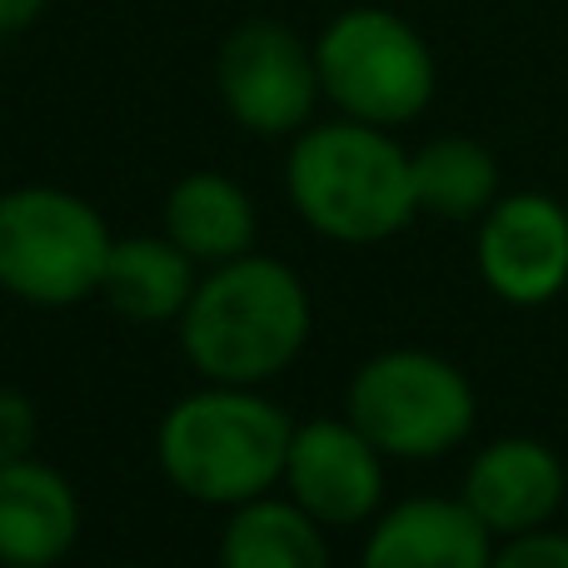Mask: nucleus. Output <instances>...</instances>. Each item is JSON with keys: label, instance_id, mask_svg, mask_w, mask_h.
<instances>
[{"label": "nucleus", "instance_id": "20e7f679", "mask_svg": "<svg viewBox=\"0 0 568 568\" xmlns=\"http://www.w3.org/2000/svg\"><path fill=\"white\" fill-rule=\"evenodd\" d=\"M344 419L384 459L429 464L464 449L479 424L474 379L434 349H379L349 374Z\"/></svg>", "mask_w": 568, "mask_h": 568}, {"label": "nucleus", "instance_id": "dca6fc26", "mask_svg": "<svg viewBox=\"0 0 568 568\" xmlns=\"http://www.w3.org/2000/svg\"><path fill=\"white\" fill-rule=\"evenodd\" d=\"M414 165V200L419 215L439 220H479L499 190V160L474 135H434L419 150H409Z\"/></svg>", "mask_w": 568, "mask_h": 568}, {"label": "nucleus", "instance_id": "9b49d317", "mask_svg": "<svg viewBox=\"0 0 568 568\" xmlns=\"http://www.w3.org/2000/svg\"><path fill=\"white\" fill-rule=\"evenodd\" d=\"M494 544L459 494H414L369 519L359 568H489Z\"/></svg>", "mask_w": 568, "mask_h": 568}, {"label": "nucleus", "instance_id": "f257e3e1", "mask_svg": "<svg viewBox=\"0 0 568 568\" xmlns=\"http://www.w3.org/2000/svg\"><path fill=\"white\" fill-rule=\"evenodd\" d=\"M175 324L180 349L200 379L265 389L310 344L314 300L284 260L250 250L210 265Z\"/></svg>", "mask_w": 568, "mask_h": 568}, {"label": "nucleus", "instance_id": "ddd939ff", "mask_svg": "<svg viewBox=\"0 0 568 568\" xmlns=\"http://www.w3.org/2000/svg\"><path fill=\"white\" fill-rule=\"evenodd\" d=\"M255 200L225 170H190L165 195V235L195 260L200 270L225 265L255 250Z\"/></svg>", "mask_w": 568, "mask_h": 568}, {"label": "nucleus", "instance_id": "f03ea898", "mask_svg": "<svg viewBox=\"0 0 568 568\" xmlns=\"http://www.w3.org/2000/svg\"><path fill=\"white\" fill-rule=\"evenodd\" d=\"M284 190L294 215L334 245H384L419 215L409 150L394 130L349 115L310 120L290 135Z\"/></svg>", "mask_w": 568, "mask_h": 568}, {"label": "nucleus", "instance_id": "39448f33", "mask_svg": "<svg viewBox=\"0 0 568 568\" xmlns=\"http://www.w3.org/2000/svg\"><path fill=\"white\" fill-rule=\"evenodd\" d=\"M320 90L334 115L364 120L379 130H404L429 110L439 90L429 40L384 6H349L314 36Z\"/></svg>", "mask_w": 568, "mask_h": 568}, {"label": "nucleus", "instance_id": "f8f14e48", "mask_svg": "<svg viewBox=\"0 0 568 568\" xmlns=\"http://www.w3.org/2000/svg\"><path fill=\"white\" fill-rule=\"evenodd\" d=\"M80 539V494L45 459L0 464V564L55 568Z\"/></svg>", "mask_w": 568, "mask_h": 568}, {"label": "nucleus", "instance_id": "7ed1b4c3", "mask_svg": "<svg viewBox=\"0 0 568 568\" xmlns=\"http://www.w3.org/2000/svg\"><path fill=\"white\" fill-rule=\"evenodd\" d=\"M294 419L250 384H200L165 409L155 429V464L185 499L205 509H240L284 479Z\"/></svg>", "mask_w": 568, "mask_h": 568}, {"label": "nucleus", "instance_id": "f3484780", "mask_svg": "<svg viewBox=\"0 0 568 568\" xmlns=\"http://www.w3.org/2000/svg\"><path fill=\"white\" fill-rule=\"evenodd\" d=\"M489 568H568V534L534 529V534L499 539L494 544V564Z\"/></svg>", "mask_w": 568, "mask_h": 568}, {"label": "nucleus", "instance_id": "1a4fd4ad", "mask_svg": "<svg viewBox=\"0 0 568 568\" xmlns=\"http://www.w3.org/2000/svg\"><path fill=\"white\" fill-rule=\"evenodd\" d=\"M384 454L349 419H304L290 434L280 489L324 529H359L384 509Z\"/></svg>", "mask_w": 568, "mask_h": 568}, {"label": "nucleus", "instance_id": "423d86ee", "mask_svg": "<svg viewBox=\"0 0 568 568\" xmlns=\"http://www.w3.org/2000/svg\"><path fill=\"white\" fill-rule=\"evenodd\" d=\"M105 215L75 190L16 185L0 195V290L36 310H70L100 294L110 260Z\"/></svg>", "mask_w": 568, "mask_h": 568}, {"label": "nucleus", "instance_id": "2eb2a0df", "mask_svg": "<svg viewBox=\"0 0 568 568\" xmlns=\"http://www.w3.org/2000/svg\"><path fill=\"white\" fill-rule=\"evenodd\" d=\"M324 524L310 519L300 504L284 494H265L240 509H230L225 529H220V568H334Z\"/></svg>", "mask_w": 568, "mask_h": 568}, {"label": "nucleus", "instance_id": "4468645a", "mask_svg": "<svg viewBox=\"0 0 568 568\" xmlns=\"http://www.w3.org/2000/svg\"><path fill=\"white\" fill-rule=\"evenodd\" d=\"M200 265L170 235H125L110 245L100 300L135 324H170L185 314Z\"/></svg>", "mask_w": 568, "mask_h": 568}, {"label": "nucleus", "instance_id": "a211bd4d", "mask_svg": "<svg viewBox=\"0 0 568 568\" xmlns=\"http://www.w3.org/2000/svg\"><path fill=\"white\" fill-rule=\"evenodd\" d=\"M36 444H40L36 399H26L20 389H0V464L30 459Z\"/></svg>", "mask_w": 568, "mask_h": 568}, {"label": "nucleus", "instance_id": "aec40b11", "mask_svg": "<svg viewBox=\"0 0 568 568\" xmlns=\"http://www.w3.org/2000/svg\"><path fill=\"white\" fill-rule=\"evenodd\" d=\"M115 568H150V564H115Z\"/></svg>", "mask_w": 568, "mask_h": 568}, {"label": "nucleus", "instance_id": "412c9836", "mask_svg": "<svg viewBox=\"0 0 568 568\" xmlns=\"http://www.w3.org/2000/svg\"><path fill=\"white\" fill-rule=\"evenodd\" d=\"M0 568H10V564H0Z\"/></svg>", "mask_w": 568, "mask_h": 568}, {"label": "nucleus", "instance_id": "6e6552de", "mask_svg": "<svg viewBox=\"0 0 568 568\" xmlns=\"http://www.w3.org/2000/svg\"><path fill=\"white\" fill-rule=\"evenodd\" d=\"M474 270L514 310L554 304L568 290V210L544 190L499 195L474 230Z\"/></svg>", "mask_w": 568, "mask_h": 568}, {"label": "nucleus", "instance_id": "6ab92c4d", "mask_svg": "<svg viewBox=\"0 0 568 568\" xmlns=\"http://www.w3.org/2000/svg\"><path fill=\"white\" fill-rule=\"evenodd\" d=\"M45 6H50V0H0V40L30 30L40 16H45Z\"/></svg>", "mask_w": 568, "mask_h": 568}, {"label": "nucleus", "instance_id": "0eeeda50", "mask_svg": "<svg viewBox=\"0 0 568 568\" xmlns=\"http://www.w3.org/2000/svg\"><path fill=\"white\" fill-rule=\"evenodd\" d=\"M215 95L225 115L250 135H300L324 100L314 45L284 20H245L220 40Z\"/></svg>", "mask_w": 568, "mask_h": 568}, {"label": "nucleus", "instance_id": "9d476101", "mask_svg": "<svg viewBox=\"0 0 568 568\" xmlns=\"http://www.w3.org/2000/svg\"><path fill=\"white\" fill-rule=\"evenodd\" d=\"M568 494V464L554 444L534 434H504L484 444L459 479V499L494 539L549 529L554 514L564 509Z\"/></svg>", "mask_w": 568, "mask_h": 568}]
</instances>
